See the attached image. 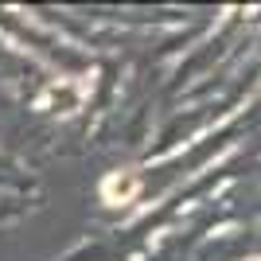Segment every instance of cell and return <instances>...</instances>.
I'll list each match as a JSON object with an SVG mask.
<instances>
[{
	"mask_svg": "<svg viewBox=\"0 0 261 261\" xmlns=\"http://www.w3.org/2000/svg\"><path fill=\"white\" fill-rule=\"evenodd\" d=\"M137 191H141V175L133 172V168H125V172H109L106 179H101V199H106L109 207H125V203H133Z\"/></svg>",
	"mask_w": 261,
	"mask_h": 261,
	"instance_id": "cell-1",
	"label": "cell"
}]
</instances>
